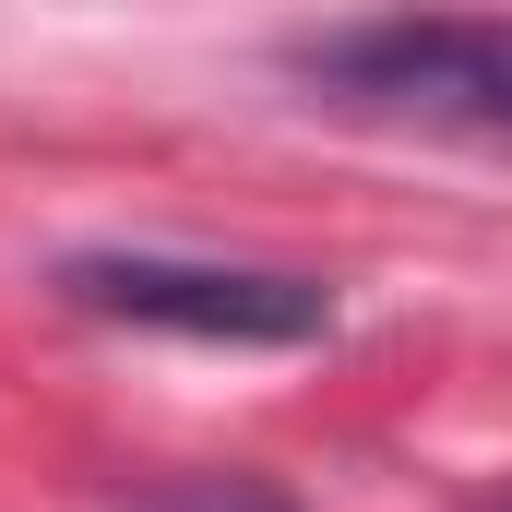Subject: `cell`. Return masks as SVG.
I'll return each instance as SVG.
<instances>
[{
    "mask_svg": "<svg viewBox=\"0 0 512 512\" xmlns=\"http://www.w3.org/2000/svg\"><path fill=\"white\" fill-rule=\"evenodd\" d=\"M310 84L382 108V120H429V131H489L512 143V24H465V12H429V24H334L298 48Z\"/></svg>",
    "mask_w": 512,
    "mask_h": 512,
    "instance_id": "cell-2",
    "label": "cell"
},
{
    "mask_svg": "<svg viewBox=\"0 0 512 512\" xmlns=\"http://www.w3.org/2000/svg\"><path fill=\"white\" fill-rule=\"evenodd\" d=\"M501 512H512V501H501Z\"/></svg>",
    "mask_w": 512,
    "mask_h": 512,
    "instance_id": "cell-3",
    "label": "cell"
},
{
    "mask_svg": "<svg viewBox=\"0 0 512 512\" xmlns=\"http://www.w3.org/2000/svg\"><path fill=\"white\" fill-rule=\"evenodd\" d=\"M60 298L96 322L143 334H191V346H310L334 334V286L322 274H262V262H191V251H72Z\"/></svg>",
    "mask_w": 512,
    "mask_h": 512,
    "instance_id": "cell-1",
    "label": "cell"
}]
</instances>
